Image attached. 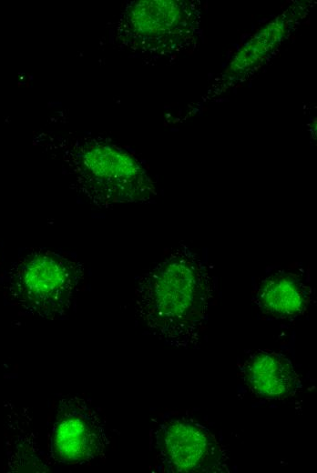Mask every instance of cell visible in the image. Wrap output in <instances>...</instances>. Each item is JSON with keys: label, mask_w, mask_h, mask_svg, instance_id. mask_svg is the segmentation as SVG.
Listing matches in <instances>:
<instances>
[{"label": "cell", "mask_w": 317, "mask_h": 473, "mask_svg": "<svg viewBox=\"0 0 317 473\" xmlns=\"http://www.w3.org/2000/svg\"><path fill=\"white\" fill-rule=\"evenodd\" d=\"M210 290L205 264L190 250L179 248L139 278L136 311L156 336L188 346L198 338Z\"/></svg>", "instance_id": "1"}, {"label": "cell", "mask_w": 317, "mask_h": 473, "mask_svg": "<svg viewBox=\"0 0 317 473\" xmlns=\"http://www.w3.org/2000/svg\"><path fill=\"white\" fill-rule=\"evenodd\" d=\"M83 265L69 253L32 249L8 272L11 300L26 313L46 319L66 316L84 279Z\"/></svg>", "instance_id": "2"}, {"label": "cell", "mask_w": 317, "mask_h": 473, "mask_svg": "<svg viewBox=\"0 0 317 473\" xmlns=\"http://www.w3.org/2000/svg\"><path fill=\"white\" fill-rule=\"evenodd\" d=\"M107 441L104 421L89 399L75 395L57 402L48 434L50 462L90 463L104 453Z\"/></svg>", "instance_id": "3"}, {"label": "cell", "mask_w": 317, "mask_h": 473, "mask_svg": "<svg viewBox=\"0 0 317 473\" xmlns=\"http://www.w3.org/2000/svg\"><path fill=\"white\" fill-rule=\"evenodd\" d=\"M150 442L158 463L169 471H203L220 459L215 438L199 425L164 418L153 427Z\"/></svg>", "instance_id": "4"}, {"label": "cell", "mask_w": 317, "mask_h": 473, "mask_svg": "<svg viewBox=\"0 0 317 473\" xmlns=\"http://www.w3.org/2000/svg\"><path fill=\"white\" fill-rule=\"evenodd\" d=\"M78 164L91 180L112 188H131L142 170L129 155L106 145L93 144L81 150Z\"/></svg>", "instance_id": "5"}, {"label": "cell", "mask_w": 317, "mask_h": 473, "mask_svg": "<svg viewBox=\"0 0 317 473\" xmlns=\"http://www.w3.org/2000/svg\"><path fill=\"white\" fill-rule=\"evenodd\" d=\"M241 369L244 382L260 397L283 398L297 388V376L291 362L275 352L252 354Z\"/></svg>", "instance_id": "6"}, {"label": "cell", "mask_w": 317, "mask_h": 473, "mask_svg": "<svg viewBox=\"0 0 317 473\" xmlns=\"http://www.w3.org/2000/svg\"><path fill=\"white\" fill-rule=\"evenodd\" d=\"M309 287L294 273H274L258 287L257 302L263 312L277 318L302 315L310 299Z\"/></svg>", "instance_id": "7"}]
</instances>
